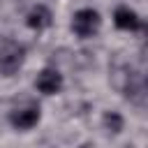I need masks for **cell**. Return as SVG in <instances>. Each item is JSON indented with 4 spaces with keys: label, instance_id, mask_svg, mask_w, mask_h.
I'll list each match as a JSON object with an SVG mask.
<instances>
[{
    "label": "cell",
    "instance_id": "6da1fadb",
    "mask_svg": "<svg viewBox=\"0 0 148 148\" xmlns=\"http://www.w3.org/2000/svg\"><path fill=\"white\" fill-rule=\"evenodd\" d=\"M69 28H72V32H74L79 39H90V37H95V35L99 32V28H102V16H99V12L92 9V7H81V9L74 12Z\"/></svg>",
    "mask_w": 148,
    "mask_h": 148
},
{
    "label": "cell",
    "instance_id": "7a4b0ae2",
    "mask_svg": "<svg viewBox=\"0 0 148 148\" xmlns=\"http://www.w3.org/2000/svg\"><path fill=\"white\" fill-rule=\"evenodd\" d=\"M25 62V46L16 39H5L0 44V76H14Z\"/></svg>",
    "mask_w": 148,
    "mask_h": 148
},
{
    "label": "cell",
    "instance_id": "3957f363",
    "mask_svg": "<svg viewBox=\"0 0 148 148\" xmlns=\"http://www.w3.org/2000/svg\"><path fill=\"white\" fill-rule=\"evenodd\" d=\"M39 118H42L39 106H37V104H25V106L14 109V111L9 113V125H12L14 130H18V132H28V130H32V127L39 123Z\"/></svg>",
    "mask_w": 148,
    "mask_h": 148
},
{
    "label": "cell",
    "instance_id": "277c9868",
    "mask_svg": "<svg viewBox=\"0 0 148 148\" xmlns=\"http://www.w3.org/2000/svg\"><path fill=\"white\" fill-rule=\"evenodd\" d=\"M113 25L118 30H127V32H136V30H143V18L127 5H120L113 9Z\"/></svg>",
    "mask_w": 148,
    "mask_h": 148
},
{
    "label": "cell",
    "instance_id": "5b68a950",
    "mask_svg": "<svg viewBox=\"0 0 148 148\" xmlns=\"http://www.w3.org/2000/svg\"><path fill=\"white\" fill-rule=\"evenodd\" d=\"M62 74L56 69V67H44L37 79H35V88L42 92V95H58L62 90Z\"/></svg>",
    "mask_w": 148,
    "mask_h": 148
},
{
    "label": "cell",
    "instance_id": "8992f818",
    "mask_svg": "<svg viewBox=\"0 0 148 148\" xmlns=\"http://www.w3.org/2000/svg\"><path fill=\"white\" fill-rule=\"evenodd\" d=\"M53 23V12L46 7V5H35L28 14H25V25L35 32H42L46 28H51Z\"/></svg>",
    "mask_w": 148,
    "mask_h": 148
},
{
    "label": "cell",
    "instance_id": "52a82bcc",
    "mask_svg": "<svg viewBox=\"0 0 148 148\" xmlns=\"http://www.w3.org/2000/svg\"><path fill=\"white\" fill-rule=\"evenodd\" d=\"M102 127H104L109 134H120V132L125 130V118H123V113H118V111H104V116H102Z\"/></svg>",
    "mask_w": 148,
    "mask_h": 148
}]
</instances>
